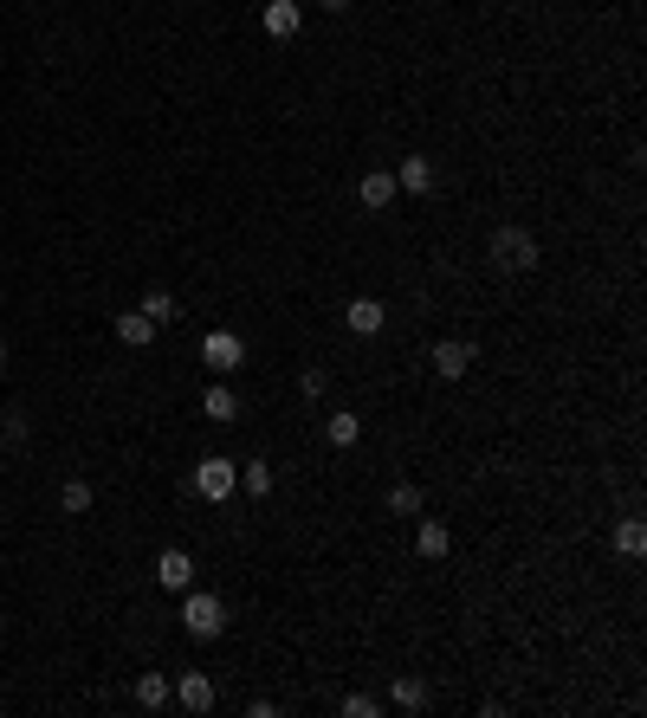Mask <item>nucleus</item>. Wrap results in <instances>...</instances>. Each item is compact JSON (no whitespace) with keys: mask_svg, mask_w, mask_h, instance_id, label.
I'll use <instances>...</instances> for the list:
<instances>
[{"mask_svg":"<svg viewBox=\"0 0 647 718\" xmlns=\"http://www.w3.org/2000/svg\"><path fill=\"white\" fill-rule=\"evenodd\" d=\"M201 363H208L214 376H233V369L246 363V343L233 337V330H208V337H201Z\"/></svg>","mask_w":647,"mask_h":718,"instance_id":"4","label":"nucleus"},{"mask_svg":"<svg viewBox=\"0 0 647 718\" xmlns=\"http://www.w3.org/2000/svg\"><path fill=\"white\" fill-rule=\"evenodd\" d=\"M324 434H330V447H356V440H363V414H350V408H343V414H330V421H324Z\"/></svg>","mask_w":647,"mask_h":718,"instance_id":"16","label":"nucleus"},{"mask_svg":"<svg viewBox=\"0 0 647 718\" xmlns=\"http://www.w3.org/2000/svg\"><path fill=\"white\" fill-rule=\"evenodd\" d=\"M421 505H428V499H421V486H408V479H402V486H389V512L395 518H421Z\"/></svg>","mask_w":647,"mask_h":718,"instance_id":"18","label":"nucleus"},{"mask_svg":"<svg viewBox=\"0 0 647 718\" xmlns=\"http://www.w3.org/2000/svg\"><path fill=\"white\" fill-rule=\"evenodd\" d=\"M466 369H473V343H466V337H440V343H434V376L460 382Z\"/></svg>","mask_w":647,"mask_h":718,"instance_id":"5","label":"nucleus"},{"mask_svg":"<svg viewBox=\"0 0 647 718\" xmlns=\"http://www.w3.org/2000/svg\"><path fill=\"white\" fill-rule=\"evenodd\" d=\"M233 486H240V466H233V460H220V453H208V460L195 466V492H201L208 505L233 499Z\"/></svg>","mask_w":647,"mask_h":718,"instance_id":"3","label":"nucleus"},{"mask_svg":"<svg viewBox=\"0 0 647 718\" xmlns=\"http://www.w3.org/2000/svg\"><path fill=\"white\" fill-rule=\"evenodd\" d=\"M615 550H622V557H641V550H647V531H641L635 518H628L622 531H615Z\"/></svg>","mask_w":647,"mask_h":718,"instance_id":"22","label":"nucleus"},{"mask_svg":"<svg viewBox=\"0 0 647 718\" xmlns=\"http://www.w3.org/2000/svg\"><path fill=\"white\" fill-rule=\"evenodd\" d=\"M318 7H324V13H350V0H318Z\"/></svg>","mask_w":647,"mask_h":718,"instance_id":"25","label":"nucleus"},{"mask_svg":"<svg viewBox=\"0 0 647 718\" xmlns=\"http://www.w3.org/2000/svg\"><path fill=\"white\" fill-rule=\"evenodd\" d=\"M59 505H65L72 518H85V512H91V479H72V486L59 492Z\"/></svg>","mask_w":647,"mask_h":718,"instance_id":"21","label":"nucleus"},{"mask_svg":"<svg viewBox=\"0 0 647 718\" xmlns=\"http://www.w3.org/2000/svg\"><path fill=\"white\" fill-rule=\"evenodd\" d=\"M324 389H330V376H324V369H305V376H298V395H305V402H318Z\"/></svg>","mask_w":647,"mask_h":718,"instance_id":"24","label":"nucleus"},{"mask_svg":"<svg viewBox=\"0 0 647 718\" xmlns=\"http://www.w3.org/2000/svg\"><path fill=\"white\" fill-rule=\"evenodd\" d=\"M201 414H208V421H220V427H227L233 414H240V395H233V389H208V395H201Z\"/></svg>","mask_w":647,"mask_h":718,"instance_id":"17","label":"nucleus"},{"mask_svg":"<svg viewBox=\"0 0 647 718\" xmlns=\"http://www.w3.org/2000/svg\"><path fill=\"white\" fill-rule=\"evenodd\" d=\"M298 26H305V7H298V0H272L266 7V33L272 39H292Z\"/></svg>","mask_w":647,"mask_h":718,"instance_id":"12","label":"nucleus"},{"mask_svg":"<svg viewBox=\"0 0 647 718\" xmlns=\"http://www.w3.org/2000/svg\"><path fill=\"white\" fill-rule=\"evenodd\" d=\"M169 699H175V686L162 680V673H143V680H136V706H143V712H162Z\"/></svg>","mask_w":647,"mask_h":718,"instance_id":"15","label":"nucleus"},{"mask_svg":"<svg viewBox=\"0 0 647 718\" xmlns=\"http://www.w3.org/2000/svg\"><path fill=\"white\" fill-rule=\"evenodd\" d=\"M136 311H143V317H149V324H156V330L182 317V311H175V298H169V292H143V305H136Z\"/></svg>","mask_w":647,"mask_h":718,"instance_id":"19","label":"nucleus"},{"mask_svg":"<svg viewBox=\"0 0 647 718\" xmlns=\"http://www.w3.org/2000/svg\"><path fill=\"white\" fill-rule=\"evenodd\" d=\"M389 706H395V712H408V718H415V712H428V706H434L428 680H415V673H402V680L389 686Z\"/></svg>","mask_w":647,"mask_h":718,"instance_id":"7","label":"nucleus"},{"mask_svg":"<svg viewBox=\"0 0 647 718\" xmlns=\"http://www.w3.org/2000/svg\"><path fill=\"white\" fill-rule=\"evenodd\" d=\"M343 324H350L356 337H376V330L389 324V311H382L376 298H350V311H343Z\"/></svg>","mask_w":647,"mask_h":718,"instance_id":"9","label":"nucleus"},{"mask_svg":"<svg viewBox=\"0 0 647 718\" xmlns=\"http://www.w3.org/2000/svg\"><path fill=\"white\" fill-rule=\"evenodd\" d=\"M395 195H402V188H395V175H389V169H369L363 182H356V201H363L369 214H382V207H389Z\"/></svg>","mask_w":647,"mask_h":718,"instance_id":"8","label":"nucleus"},{"mask_svg":"<svg viewBox=\"0 0 647 718\" xmlns=\"http://www.w3.org/2000/svg\"><path fill=\"white\" fill-rule=\"evenodd\" d=\"M395 188H402V195H428V188H434V162H428V156H402Z\"/></svg>","mask_w":647,"mask_h":718,"instance_id":"13","label":"nucleus"},{"mask_svg":"<svg viewBox=\"0 0 647 718\" xmlns=\"http://www.w3.org/2000/svg\"><path fill=\"white\" fill-rule=\"evenodd\" d=\"M415 550H421V557H428V563H440V557H447V550H453V531H447V524H440V518H421V531H415Z\"/></svg>","mask_w":647,"mask_h":718,"instance_id":"11","label":"nucleus"},{"mask_svg":"<svg viewBox=\"0 0 647 718\" xmlns=\"http://www.w3.org/2000/svg\"><path fill=\"white\" fill-rule=\"evenodd\" d=\"M492 259H499V272H531L538 266V240L525 227H499L492 233Z\"/></svg>","mask_w":647,"mask_h":718,"instance_id":"2","label":"nucleus"},{"mask_svg":"<svg viewBox=\"0 0 647 718\" xmlns=\"http://www.w3.org/2000/svg\"><path fill=\"white\" fill-rule=\"evenodd\" d=\"M0 369H7V350H0Z\"/></svg>","mask_w":647,"mask_h":718,"instance_id":"26","label":"nucleus"},{"mask_svg":"<svg viewBox=\"0 0 647 718\" xmlns=\"http://www.w3.org/2000/svg\"><path fill=\"white\" fill-rule=\"evenodd\" d=\"M175 699H182L188 712H214V680L208 673H182V680H175Z\"/></svg>","mask_w":647,"mask_h":718,"instance_id":"10","label":"nucleus"},{"mask_svg":"<svg viewBox=\"0 0 647 718\" xmlns=\"http://www.w3.org/2000/svg\"><path fill=\"white\" fill-rule=\"evenodd\" d=\"M240 486L253 492V499H272V466H266V460H246V466H240Z\"/></svg>","mask_w":647,"mask_h":718,"instance_id":"20","label":"nucleus"},{"mask_svg":"<svg viewBox=\"0 0 647 718\" xmlns=\"http://www.w3.org/2000/svg\"><path fill=\"white\" fill-rule=\"evenodd\" d=\"M156 583L175 589V596L195 589V557H188V550H162V557H156Z\"/></svg>","mask_w":647,"mask_h":718,"instance_id":"6","label":"nucleus"},{"mask_svg":"<svg viewBox=\"0 0 647 718\" xmlns=\"http://www.w3.org/2000/svg\"><path fill=\"white\" fill-rule=\"evenodd\" d=\"M382 712V699H369V693H343V718H376Z\"/></svg>","mask_w":647,"mask_h":718,"instance_id":"23","label":"nucleus"},{"mask_svg":"<svg viewBox=\"0 0 647 718\" xmlns=\"http://www.w3.org/2000/svg\"><path fill=\"white\" fill-rule=\"evenodd\" d=\"M117 337L130 343V350H149V343H156V324H149L143 311H117Z\"/></svg>","mask_w":647,"mask_h":718,"instance_id":"14","label":"nucleus"},{"mask_svg":"<svg viewBox=\"0 0 647 718\" xmlns=\"http://www.w3.org/2000/svg\"><path fill=\"white\" fill-rule=\"evenodd\" d=\"M182 628L195 641H220L227 634V602L208 596V589H182Z\"/></svg>","mask_w":647,"mask_h":718,"instance_id":"1","label":"nucleus"}]
</instances>
